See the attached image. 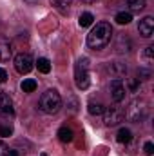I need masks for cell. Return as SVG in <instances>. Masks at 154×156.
Here are the masks:
<instances>
[{"label":"cell","instance_id":"obj_19","mask_svg":"<svg viewBox=\"0 0 154 156\" xmlns=\"http://www.w3.org/2000/svg\"><path fill=\"white\" fill-rule=\"evenodd\" d=\"M87 107H89V113L91 115H96V116L98 115H103V109H105L103 104H100V102H89Z\"/></svg>","mask_w":154,"mask_h":156},{"label":"cell","instance_id":"obj_15","mask_svg":"<svg viewBox=\"0 0 154 156\" xmlns=\"http://www.w3.org/2000/svg\"><path fill=\"white\" fill-rule=\"evenodd\" d=\"M58 138H60V142H64V144H69V142H73V131L69 129V127H60L58 129Z\"/></svg>","mask_w":154,"mask_h":156},{"label":"cell","instance_id":"obj_31","mask_svg":"<svg viewBox=\"0 0 154 156\" xmlns=\"http://www.w3.org/2000/svg\"><path fill=\"white\" fill-rule=\"evenodd\" d=\"M83 2H94V0H83Z\"/></svg>","mask_w":154,"mask_h":156},{"label":"cell","instance_id":"obj_22","mask_svg":"<svg viewBox=\"0 0 154 156\" xmlns=\"http://www.w3.org/2000/svg\"><path fill=\"white\" fill-rule=\"evenodd\" d=\"M143 58H145V62L151 66L152 64V58H154V45H149V47H145V51H143Z\"/></svg>","mask_w":154,"mask_h":156},{"label":"cell","instance_id":"obj_12","mask_svg":"<svg viewBox=\"0 0 154 156\" xmlns=\"http://www.w3.org/2000/svg\"><path fill=\"white\" fill-rule=\"evenodd\" d=\"M131 49H132V42L127 38V37L121 35V37L118 38V42H116V51H118V53H129Z\"/></svg>","mask_w":154,"mask_h":156},{"label":"cell","instance_id":"obj_7","mask_svg":"<svg viewBox=\"0 0 154 156\" xmlns=\"http://www.w3.org/2000/svg\"><path fill=\"white\" fill-rule=\"evenodd\" d=\"M109 91H111V98L114 102H121L125 98V83L121 78H114L109 85Z\"/></svg>","mask_w":154,"mask_h":156},{"label":"cell","instance_id":"obj_18","mask_svg":"<svg viewBox=\"0 0 154 156\" xmlns=\"http://www.w3.org/2000/svg\"><path fill=\"white\" fill-rule=\"evenodd\" d=\"M22 91L24 93H33L35 89H37V80H33V78H26L24 82H22Z\"/></svg>","mask_w":154,"mask_h":156},{"label":"cell","instance_id":"obj_25","mask_svg":"<svg viewBox=\"0 0 154 156\" xmlns=\"http://www.w3.org/2000/svg\"><path fill=\"white\" fill-rule=\"evenodd\" d=\"M143 151H145V154H152L154 153V145H152V142H147V144H145V147H143Z\"/></svg>","mask_w":154,"mask_h":156},{"label":"cell","instance_id":"obj_21","mask_svg":"<svg viewBox=\"0 0 154 156\" xmlns=\"http://www.w3.org/2000/svg\"><path fill=\"white\" fill-rule=\"evenodd\" d=\"M71 2H73V0H51V4H53L56 9H60V11H65V7H69Z\"/></svg>","mask_w":154,"mask_h":156},{"label":"cell","instance_id":"obj_14","mask_svg":"<svg viewBox=\"0 0 154 156\" xmlns=\"http://www.w3.org/2000/svg\"><path fill=\"white\" fill-rule=\"evenodd\" d=\"M129 13H140L145 9V0H127Z\"/></svg>","mask_w":154,"mask_h":156},{"label":"cell","instance_id":"obj_4","mask_svg":"<svg viewBox=\"0 0 154 156\" xmlns=\"http://www.w3.org/2000/svg\"><path fill=\"white\" fill-rule=\"evenodd\" d=\"M75 82L78 89H87L91 80H89V58H80L75 67Z\"/></svg>","mask_w":154,"mask_h":156},{"label":"cell","instance_id":"obj_13","mask_svg":"<svg viewBox=\"0 0 154 156\" xmlns=\"http://www.w3.org/2000/svg\"><path fill=\"white\" fill-rule=\"evenodd\" d=\"M116 140H118L120 144H129V142L132 140V133H131V129L121 127V129L118 131V134H116Z\"/></svg>","mask_w":154,"mask_h":156},{"label":"cell","instance_id":"obj_10","mask_svg":"<svg viewBox=\"0 0 154 156\" xmlns=\"http://www.w3.org/2000/svg\"><path fill=\"white\" fill-rule=\"evenodd\" d=\"M107 71H109L111 75H114L116 78H120L127 73V66L121 64V62H109V64H107Z\"/></svg>","mask_w":154,"mask_h":156},{"label":"cell","instance_id":"obj_2","mask_svg":"<svg viewBox=\"0 0 154 156\" xmlns=\"http://www.w3.org/2000/svg\"><path fill=\"white\" fill-rule=\"evenodd\" d=\"M38 107H40V111H44L45 115H54V113H58L60 107H62V98H60L58 91H54V89L45 91V93L40 96Z\"/></svg>","mask_w":154,"mask_h":156},{"label":"cell","instance_id":"obj_26","mask_svg":"<svg viewBox=\"0 0 154 156\" xmlns=\"http://www.w3.org/2000/svg\"><path fill=\"white\" fill-rule=\"evenodd\" d=\"M0 156H9V147L4 142H0Z\"/></svg>","mask_w":154,"mask_h":156},{"label":"cell","instance_id":"obj_17","mask_svg":"<svg viewBox=\"0 0 154 156\" xmlns=\"http://www.w3.org/2000/svg\"><path fill=\"white\" fill-rule=\"evenodd\" d=\"M93 22H94V16H93V13H89V11L82 13V15H80V18H78V24H80V27H89Z\"/></svg>","mask_w":154,"mask_h":156},{"label":"cell","instance_id":"obj_20","mask_svg":"<svg viewBox=\"0 0 154 156\" xmlns=\"http://www.w3.org/2000/svg\"><path fill=\"white\" fill-rule=\"evenodd\" d=\"M37 67H38L40 73L47 75V73L51 71V62H49L47 58H38V62H37Z\"/></svg>","mask_w":154,"mask_h":156},{"label":"cell","instance_id":"obj_29","mask_svg":"<svg viewBox=\"0 0 154 156\" xmlns=\"http://www.w3.org/2000/svg\"><path fill=\"white\" fill-rule=\"evenodd\" d=\"M9 156H18V153H16V151H11V149H9Z\"/></svg>","mask_w":154,"mask_h":156},{"label":"cell","instance_id":"obj_6","mask_svg":"<svg viewBox=\"0 0 154 156\" xmlns=\"http://www.w3.org/2000/svg\"><path fill=\"white\" fill-rule=\"evenodd\" d=\"M15 69L20 73V75H27L31 69H33V58L31 55L27 53H20L15 56Z\"/></svg>","mask_w":154,"mask_h":156},{"label":"cell","instance_id":"obj_16","mask_svg":"<svg viewBox=\"0 0 154 156\" xmlns=\"http://www.w3.org/2000/svg\"><path fill=\"white\" fill-rule=\"evenodd\" d=\"M114 20L120 26H127V24H131V20H132V13H129V11H120V13H116Z\"/></svg>","mask_w":154,"mask_h":156},{"label":"cell","instance_id":"obj_23","mask_svg":"<svg viewBox=\"0 0 154 156\" xmlns=\"http://www.w3.org/2000/svg\"><path fill=\"white\" fill-rule=\"evenodd\" d=\"M127 85H129V91L131 93H136L138 87H140V78H129L127 80Z\"/></svg>","mask_w":154,"mask_h":156},{"label":"cell","instance_id":"obj_27","mask_svg":"<svg viewBox=\"0 0 154 156\" xmlns=\"http://www.w3.org/2000/svg\"><path fill=\"white\" fill-rule=\"evenodd\" d=\"M138 75L142 76V80H147V78L151 76V71H147V69H140V71H138Z\"/></svg>","mask_w":154,"mask_h":156},{"label":"cell","instance_id":"obj_1","mask_svg":"<svg viewBox=\"0 0 154 156\" xmlns=\"http://www.w3.org/2000/svg\"><path fill=\"white\" fill-rule=\"evenodd\" d=\"M113 38V27L109 22H98L91 33L87 35V45L93 47V49H102L105 47Z\"/></svg>","mask_w":154,"mask_h":156},{"label":"cell","instance_id":"obj_24","mask_svg":"<svg viewBox=\"0 0 154 156\" xmlns=\"http://www.w3.org/2000/svg\"><path fill=\"white\" fill-rule=\"evenodd\" d=\"M13 134V127L11 125H0V136L2 138H7Z\"/></svg>","mask_w":154,"mask_h":156},{"label":"cell","instance_id":"obj_3","mask_svg":"<svg viewBox=\"0 0 154 156\" xmlns=\"http://www.w3.org/2000/svg\"><path fill=\"white\" fill-rule=\"evenodd\" d=\"M147 115H149L147 100H134V102H131L129 107H127V113H125L127 120H131V122H142V120L147 118Z\"/></svg>","mask_w":154,"mask_h":156},{"label":"cell","instance_id":"obj_5","mask_svg":"<svg viewBox=\"0 0 154 156\" xmlns=\"http://www.w3.org/2000/svg\"><path fill=\"white\" fill-rule=\"evenodd\" d=\"M121 118H123V113H121V109L116 107V105H111V107H105V109H103V122H105L107 127L118 125V123L121 122Z\"/></svg>","mask_w":154,"mask_h":156},{"label":"cell","instance_id":"obj_28","mask_svg":"<svg viewBox=\"0 0 154 156\" xmlns=\"http://www.w3.org/2000/svg\"><path fill=\"white\" fill-rule=\"evenodd\" d=\"M5 80H7V73H5V69H2V67H0V83H2V82H5Z\"/></svg>","mask_w":154,"mask_h":156},{"label":"cell","instance_id":"obj_9","mask_svg":"<svg viewBox=\"0 0 154 156\" xmlns=\"http://www.w3.org/2000/svg\"><path fill=\"white\" fill-rule=\"evenodd\" d=\"M13 100L9 98V94H5L4 91H0V115H13Z\"/></svg>","mask_w":154,"mask_h":156},{"label":"cell","instance_id":"obj_30","mask_svg":"<svg viewBox=\"0 0 154 156\" xmlns=\"http://www.w3.org/2000/svg\"><path fill=\"white\" fill-rule=\"evenodd\" d=\"M26 2H27V4H37L38 0H26Z\"/></svg>","mask_w":154,"mask_h":156},{"label":"cell","instance_id":"obj_11","mask_svg":"<svg viewBox=\"0 0 154 156\" xmlns=\"http://www.w3.org/2000/svg\"><path fill=\"white\" fill-rule=\"evenodd\" d=\"M11 58V44L5 38H0V62H7Z\"/></svg>","mask_w":154,"mask_h":156},{"label":"cell","instance_id":"obj_32","mask_svg":"<svg viewBox=\"0 0 154 156\" xmlns=\"http://www.w3.org/2000/svg\"><path fill=\"white\" fill-rule=\"evenodd\" d=\"M40 156H47V154H40Z\"/></svg>","mask_w":154,"mask_h":156},{"label":"cell","instance_id":"obj_8","mask_svg":"<svg viewBox=\"0 0 154 156\" xmlns=\"http://www.w3.org/2000/svg\"><path fill=\"white\" fill-rule=\"evenodd\" d=\"M138 31H140L142 37L151 38L152 33H154V18L152 16H145L143 20H140V24H138Z\"/></svg>","mask_w":154,"mask_h":156}]
</instances>
